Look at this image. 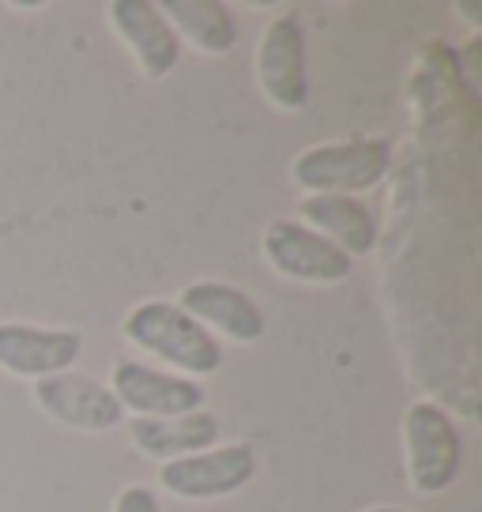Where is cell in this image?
Masks as SVG:
<instances>
[{"label": "cell", "instance_id": "4fadbf2b", "mask_svg": "<svg viewBox=\"0 0 482 512\" xmlns=\"http://www.w3.org/2000/svg\"><path fill=\"white\" fill-rule=\"evenodd\" d=\"M298 223L317 230L351 260L377 245V223L358 196H306Z\"/></svg>", "mask_w": 482, "mask_h": 512}, {"label": "cell", "instance_id": "6da1fadb", "mask_svg": "<svg viewBox=\"0 0 482 512\" xmlns=\"http://www.w3.org/2000/svg\"><path fill=\"white\" fill-rule=\"evenodd\" d=\"M125 339L140 351H151L166 366L181 369L189 377H208L223 366V347L208 328L193 320L177 302H140L121 320Z\"/></svg>", "mask_w": 482, "mask_h": 512}, {"label": "cell", "instance_id": "7c38bea8", "mask_svg": "<svg viewBox=\"0 0 482 512\" xmlns=\"http://www.w3.org/2000/svg\"><path fill=\"white\" fill-rule=\"evenodd\" d=\"M129 437L144 456L170 464V460H181V456H193V452L215 445L219 422L211 411H193V415L177 418H132Z\"/></svg>", "mask_w": 482, "mask_h": 512}, {"label": "cell", "instance_id": "52a82bcc", "mask_svg": "<svg viewBox=\"0 0 482 512\" xmlns=\"http://www.w3.org/2000/svg\"><path fill=\"white\" fill-rule=\"evenodd\" d=\"M110 392L117 396L121 411L132 418H177L204 411V388L189 377H174L151 369L144 362H117L110 377Z\"/></svg>", "mask_w": 482, "mask_h": 512}, {"label": "cell", "instance_id": "7a4b0ae2", "mask_svg": "<svg viewBox=\"0 0 482 512\" xmlns=\"http://www.w3.org/2000/svg\"><path fill=\"white\" fill-rule=\"evenodd\" d=\"M388 166H392V140L366 136V140L309 147L294 159L290 177L309 196H354L381 185Z\"/></svg>", "mask_w": 482, "mask_h": 512}, {"label": "cell", "instance_id": "5bb4252c", "mask_svg": "<svg viewBox=\"0 0 482 512\" xmlns=\"http://www.w3.org/2000/svg\"><path fill=\"white\" fill-rule=\"evenodd\" d=\"M159 8L177 38L185 34L200 53L223 57L238 46V19L223 0H162Z\"/></svg>", "mask_w": 482, "mask_h": 512}, {"label": "cell", "instance_id": "9a60e30c", "mask_svg": "<svg viewBox=\"0 0 482 512\" xmlns=\"http://www.w3.org/2000/svg\"><path fill=\"white\" fill-rule=\"evenodd\" d=\"M113 512H159V497L151 486H125L113 501Z\"/></svg>", "mask_w": 482, "mask_h": 512}, {"label": "cell", "instance_id": "ba28073f", "mask_svg": "<svg viewBox=\"0 0 482 512\" xmlns=\"http://www.w3.org/2000/svg\"><path fill=\"white\" fill-rule=\"evenodd\" d=\"M34 400L53 422L87 433H106L121 426V418H125L110 384L83 377V373H57V377L34 381Z\"/></svg>", "mask_w": 482, "mask_h": 512}, {"label": "cell", "instance_id": "9c48e42d", "mask_svg": "<svg viewBox=\"0 0 482 512\" xmlns=\"http://www.w3.org/2000/svg\"><path fill=\"white\" fill-rule=\"evenodd\" d=\"M110 27L132 49L147 80L170 76L181 61V38L170 27V19L162 16L159 0H113Z\"/></svg>", "mask_w": 482, "mask_h": 512}, {"label": "cell", "instance_id": "3957f363", "mask_svg": "<svg viewBox=\"0 0 482 512\" xmlns=\"http://www.w3.org/2000/svg\"><path fill=\"white\" fill-rule=\"evenodd\" d=\"M403 445H407V475L418 494H445L460 479L464 441L460 430L437 403L418 400L403 415Z\"/></svg>", "mask_w": 482, "mask_h": 512}, {"label": "cell", "instance_id": "5b68a950", "mask_svg": "<svg viewBox=\"0 0 482 512\" xmlns=\"http://www.w3.org/2000/svg\"><path fill=\"white\" fill-rule=\"evenodd\" d=\"M257 80L264 98L279 110H306L309 68H306V27L298 12L275 16L257 46Z\"/></svg>", "mask_w": 482, "mask_h": 512}, {"label": "cell", "instance_id": "8992f818", "mask_svg": "<svg viewBox=\"0 0 482 512\" xmlns=\"http://www.w3.org/2000/svg\"><path fill=\"white\" fill-rule=\"evenodd\" d=\"M260 249L275 272L298 279V283H339L354 268L351 256L298 219H272L264 226Z\"/></svg>", "mask_w": 482, "mask_h": 512}, {"label": "cell", "instance_id": "8fae6325", "mask_svg": "<svg viewBox=\"0 0 482 512\" xmlns=\"http://www.w3.org/2000/svg\"><path fill=\"white\" fill-rule=\"evenodd\" d=\"M177 309H185L208 332L215 328V332H223L234 343H257L268 332L264 309L245 290L219 283V279H196V283H189V287L181 290Z\"/></svg>", "mask_w": 482, "mask_h": 512}, {"label": "cell", "instance_id": "2e32d148", "mask_svg": "<svg viewBox=\"0 0 482 512\" xmlns=\"http://www.w3.org/2000/svg\"><path fill=\"white\" fill-rule=\"evenodd\" d=\"M456 12H460V16H467V23H471V27H479V23H482V4H475V0H460V4H456Z\"/></svg>", "mask_w": 482, "mask_h": 512}, {"label": "cell", "instance_id": "e0dca14e", "mask_svg": "<svg viewBox=\"0 0 482 512\" xmlns=\"http://www.w3.org/2000/svg\"><path fill=\"white\" fill-rule=\"evenodd\" d=\"M366 512H407V509H366Z\"/></svg>", "mask_w": 482, "mask_h": 512}, {"label": "cell", "instance_id": "30bf717a", "mask_svg": "<svg viewBox=\"0 0 482 512\" xmlns=\"http://www.w3.org/2000/svg\"><path fill=\"white\" fill-rule=\"evenodd\" d=\"M83 351L80 332L68 328H38V324H0V369L27 377V381H42V377H57L76 366Z\"/></svg>", "mask_w": 482, "mask_h": 512}, {"label": "cell", "instance_id": "277c9868", "mask_svg": "<svg viewBox=\"0 0 482 512\" xmlns=\"http://www.w3.org/2000/svg\"><path fill=\"white\" fill-rule=\"evenodd\" d=\"M253 475H257V452L241 441V445H211L204 452L162 464L159 486L181 501H215L245 490Z\"/></svg>", "mask_w": 482, "mask_h": 512}]
</instances>
